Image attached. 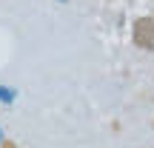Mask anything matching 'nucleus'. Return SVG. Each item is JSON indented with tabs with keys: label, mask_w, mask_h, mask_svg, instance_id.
<instances>
[{
	"label": "nucleus",
	"mask_w": 154,
	"mask_h": 148,
	"mask_svg": "<svg viewBox=\"0 0 154 148\" xmlns=\"http://www.w3.org/2000/svg\"><path fill=\"white\" fill-rule=\"evenodd\" d=\"M134 46L137 49H146L151 51L154 49V17H140L137 23H134Z\"/></svg>",
	"instance_id": "nucleus-1"
}]
</instances>
